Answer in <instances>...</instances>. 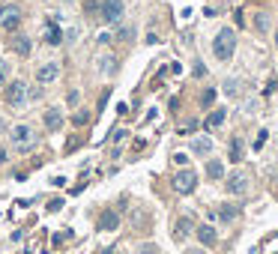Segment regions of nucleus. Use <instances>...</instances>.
Segmentation results:
<instances>
[{"label": "nucleus", "mask_w": 278, "mask_h": 254, "mask_svg": "<svg viewBox=\"0 0 278 254\" xmlns=\"http://www.w3.org/2000/svg\"><path fill=\"white\" fill-rule=\"evenodd\" d=\"M233 51H236V33H233L230 27H221L218 36L213 39V54H216L221 63H227V60L233 57Z\"/></svg>", "instance_id": "nucleus-1"}, {"label": "nucleus", "mask_w": 278, "mask_h": 254, "mask_svg": "<svg viewBox=\"0 0 278 254\" xmlns=\"http://www.w3.org/2000/svg\"><path fill=\"white\" fill-rule=\"evenodd\" d=\"M21 18H24V12L15 3H3V6H0V27H3L6 33H15L21 27Z\"/></svg>", "instance_id": "nucleus-2"}, {"label": "nucleus", "mask_w": 278, "mask_h": 254, "mask_svg": "<svg viewBox=\"0 0 278 254\" xmlns=\"http://www.w3.org/2000/svg\"><path fill=\"white\" fill-rule=\"evenodd\" d=\"M3 99H6V105H9V108H21V105L30 99V90H27V84H24V81H9V84H6V90H3Z\"/></svg>", "instance_id": "nucleus-3"}, {"label": "nucleus", "mask_w": 278, "mask_h": 254, "mask_svg": "<svg viewBox=\"0 0 278 254\" xmlns=\"http://www.w3.org/2000/svg\"><path fill=\"white\" fill-rule=\"evenodd\" d=\"M99 18L105 24H120V18H123V0H102Z\"/></svg>", "instance_id": "nucleus-4"}, {"label": "nucleus", "mask_w": 278, "mask_h": 254, "mask_svg": "<svg viewBox=\"0 0 278 254\" xmlns=\"http://www.w3.org/2000/svg\"><path fill=\"white\" fill-rule=\"evenodd\" d=\"M174 189H177L180 195H191V192L197 189V173L188 170V168H183V170L174 176Z\"/></svg>", "instance_id": "nucleus-5"}, {"label": "nucleus", "mask_w": 278, "mask_h": 254, "mask_svg": "<svg viewBox=\"0 0 278 254\" xmlns=\"http://www.w3.org/2000/svg\"><path fill=\"white\" fill-rule=\"evenodd\" d=\"M12 143H15V147H18L21 153H24V150H30L33 143H36L33 129H30V126H15V129H12Z\"/></svg>", "instance_id": "nucleus-6"}, {"label": "nucleus", "mask_w": 278, "mask_h": 254, "mask_svg": "<svg viewBox=\"0 0 278 254\" xmlns=\"http://www.w3.org/2000/svg\"><path fill=\"white\" fill-rule=\"evenodd\" d=\"M248 192V173H243V170H236V173H230L227 176V195H246Z\"/></svg>", "instance_id": "nucleus-7"}, {"label": "nucleus", "mask_w": 278, "mask_h": 254, "mask_svg": "<svg viewBox=\"0 0 278 254\" xmlns=\"http://www.w3.org/2000/svg\"><path fill=\"white\" fill-rule=\"evenodd\" d=\"M57 75H60V63H42L36 69V81L39 84H51V81H57Z\"/></svg>", "instance_id": "nucleus-8"}, {"label": "nucleus", "mask_w": 278, "mask_h": 254, "mask_svg": "<svg viewBox=\"0 0 278 254\" xmlns=\"http://www.w3.org/2000/svg\"><path fill=\"white\" fill-rule=\"evenodd\" d=\"M42 123H45V129H48V132L63 129V111H60V108H48L45 117H42Z\"/></svg>", "instance_id": "nucleus-9"}, {"label": "nucleus", "mask_w": 278, "mask_h": 254, "mask_svg": "<svg viewBox=\"0 0 278 254\" xmlns=\"http://www.w3.org/2000/svg\"><path fill=\"white\" fill-rule=\"evenodd\" d=\"M194 233H197V239H201V245H204V248H213V245L218 242V233H216V227H213V225H201Z\"/></svg>", "instance_id": "nucleus-10"}, {"label": "nucleus", "mask_w": 278, "mask_h": 254, "mask_svg": "<svg viewBox=\"0 0 278 254\" xmlns=\"http://www.w3.org/2000/svg\"><path fill=\"white\" fill-rule=\"evenodd\" d=\"M120 227V215H117L114 209H105L99 215V230H117Z\"/></svg>", "instance_id": "nucleus-11"}, {"label": "nucleus", "mask_w": 278, "mask_h": 254, "mask_svg": "<svg viewBox=\"0 0 278 254\" xmlns=\"http://www.w3.org/2000/svg\"><path fill=\"white\" fill-rule=\"evenodd\" d=\"M63 42V30L57 27V18H51L48 30H45V45H60Z\"/></svg>", "instance_id": "nucleus-12"}, {"label": "nucleus", "mask_w": 278, "mask_h": 254, "mask_svg": "<svg viewBox=\"0 0 278 254\" xmlns=\"http://www.w3.org/2000/svg\"><path fill=\"white\" fill-rule=\"evenodd\" d=\"M191 153H197V156L213 153V141H210V138H194V141H191Z\"/></svg>", "instance_id": "nucleus-13"}, {"label": "nucleus", "mask_w": 278, "mask_h": 254, "mask_svg": "<svg viewBox=\"0 0 278 254\" xmlns=\"http://www.w3.org/2000/svg\"><path fill=\"white\" fill-rule=\"evenodd\" d=\"M207 176H210V179H221V176H224V165H221L218 159H213V162L207 165Z\"/></svg>", "instance_id": "nucleus-14"}, {"label": "nucleus", "mask_w": 278, "mask_h": 254, "mask_svg": "<svg viewBox=\"0 0 278 254\" xmlns=\"http://www.w3.org/2000/svg\"><path fill=\"white\" fill-rule=\"evenodd\" d=\"M236 215H240V209H236L233 203H224V206L218 209V219H221V222H233Z\"/></svg>", "instance_id": "nucleus-15"}, {"label": "nucleus", "mask_w": 278, "mask_h": 254, "mask_svg": "<svg viewBox=\"0 0 278 254\" xmlns=\"http://www.w3.org/2000/svg\"><path fill=\"white\" fill-rule=\"evenodd\" d=\"M230 162H243V138L230 141Z\"/></svg>", "instance_id": "nucleus-16"}, {"label": "nucleus", "mask_w": 278, "mask_h": 254, "mask_svg": "<svg viewBox=\"0 0 278 254\" xmlns=\"http://www.w3.org/2000/svg\"><path fill=\"white\" fill-rule=\"evenodd\" d=\"M224 117H227V111H213V114L207 117V129H218V126L224 123Z\"/></svg>", "instance_id": "nucleus-17"}, {"label": "nucleus", "mask_w": 278, "mask_h": 254, "mask_svg": "<svg viewBox=\"0 0 278 254\" xmlns=\"http://www.w3.org/2000/svg\"><path fill=\"white\" fill-rule=\"evenodd\" d=\"M191 233V219H180L177 222V239H185Z\"/></svg>", "instance_id": "nucleus-18"}, {"label": "nucleus", "mask_w": 278, "mask_h": 254, "mask_svg": "<svg viewBox=\"0 0 278 254\" xmlns=\"http://www.w3.org/2000/svg\"><path fill=\"white\" fill-rule=\"evenodd\" d=\"M15 51H18L21 57L30 54V39H27V36H18V39H15Z\"/></svg>", "instance_id": "nucleus-19"}, {"label": "nucleus", "mask_w": 278, "mask_h": 254, "mask_svg": "<svg viewBox=\"0 0 278 254\" xmlns=\"http://www.w3.org/2000/svg\"><path fill=\"white\" fill-rule=\"evenodd\" d=\"M99 69L111 75V72H117V60H114L111 54H108V57H102V60H99Z\"/></svg>", "instance_id": "nucleus-20"}, {"label": "nucleus", "mask_w": 278, "mask_h": 254, "mask_svg": "<svg viewBox=\"0 0 278 254\" xmlns=\"http://www.w3.org/2000/svg\"><path fill=\"white\" fill-rule=\"evenodd\" d=\"M224 90H227V96H240V81H236V78L224 81Z\"/></svg>", "instance_id": "nucleus-21"}, {"label": "nucleus", "mask_w": 278, "mask_h": 254, "mask_svg": "<svg viewBox=\"0 0 278 254\" xmlns=\"http://www.w3.org/2000/svg\"><path fill=\"white\" fill-rule=\"evenodd\" d=\"M84 12H90V15L96 12V15H99V12H102V3H99V0H87V3H84Z\"/></svg>", "instance_id": "nucleus-22"}, {"label": "nucleus", "mask_w": 278, "mask_h": 254, "mask_svg": "<svg viewBox=\"0 0 278 254\" xmlns=\"http://www.w3.org/2000/svg\"><path fill=\"white\" fill-rule=\"evenodd\" d=\"M6 78H9V63H3V60H0V87L6 84Z\"/></svg>", "instance_id": "nucleus-23"}, {"label": "nucleus", "mask_w": 278, "mask_h": 254, "mask_svg": "<svg viewBox=\"0 0 278 254\" xmlns=\"http://www.w3.org/2000/svg\"><path fill=\"white\" fill-rule=\"evenodd\" d=\"M132 36H135L132 27H120V30H117V39H132Z\"/></svg>", "instance_id": "nucleus-24"}, {"label": "nucleus", "mask_w": 278, "mask_h": 254, "mask_svg": "<svg viewBox=\"0 0 278 254\" xmlns=\"http://www.w3.org/2000/svg\"><path fill=\"white\" fill-rule=\"evenodd\" d=\"M254 24H257V30H269V18H266L263 12H260V15L254 18Z\"/></svg>", "instance_id": "nucleus-25"}, {"label": "nucleus", "mask_w": 278, "mask_h": 254, "mask_svg": "<svg viewBox=\"0 0 278 254\" xmlns=\"http://www.w3.org/2000/svg\"><path fill=\"white\" fill-rule=\"evenodd\" d=\"M87 120H90V114H87V111H78V114H75V120H72V123H75V126H84V123H87Z\"/></svg>", "instance_id": "nucleus-26"}, {"label": "nucleus", "mask_w": 278, "mask_h": 254, "mask_svg": "<svg viewBox=\"0 0 278 254\" xmlns=\"http://www.w3.org/2000/svg\"><path fill=\"white\" fill-rule=\"evenodd\" d=\"M138 254H158V248H155L153 242H147V245H141V248H138Z\"/></svg>", "instance_id": "nucleus-27"}, {"label": "nucleus", "mask_w": 278, "mask_h": 254, "mask_svg": "<svg viewBox=\"0 0 278 254\" xmlns=\"http://www.w3.org/2000/svg\"><path fill=\"white\" fill-rule=\"evenodd\" d=\"M266 135H269L266 129H263V132L257 135V141H254V150H260V147H263V143H266Z\"/></svg>", "instance_id": "nucleus-28"}, {"label": "nucleus", "mask_w": 278, "mask_h": 254, "mask_svg": "<svg viewBox=\"0 0 278 254\" xmlns=\"http://www.w3.org/2000/svg\"><path fill=\"white\" fill-rule=\"evenodd\" d=\"M201 102H204V105H213V102H216V90H207V93H204V99H201Z\"/></svg>", "instance_id": "nucleus-29"}, {"label": "nucleus", "mask_w": 278, "mask_h": 254, "mask_svg": "<svg viewBox=\"0 0 278 254\" xmlns=\"http://www.w3.org/2000/svg\"><path fill=\"white\" fill-rule=\"evenodd\" d=\"M204 75H207V66L197 63V66H194V78H204Z\"/></svg>", "instance_id": "nucleus-30"}, {"label": "nucleus", "mask_w": 278, "mask_h": 254, "mask_svg": "<svg viewBox=\"0 0 278 254\" xmlns=\"http://www.w3.org/2000/svg\"><path fill=\"white\" fill-rule=\"evenodd\" d=\"M78 99H81V93H78V90H72V93L66 96V102H69V105H78Z\"/></svg>", "instance_id": "nucleus-31"}, {"label": "nucleus", "mask_w": 278, "mask_h": 254, "mask_svg": "<svg viewBox=\"0 0 278 254\" xmlns=\"http://www.w3.org/2000/svg\"><path fill=\"white\" fill-rule=\"evenodd\" d=\"M57 209H63V200H60V198H57V200H51V203H48V212H57Z\"/></svg>", "instance_id": "nucleus-32"}, {"label": "nucleus", "mask_w": 278, "mask_h": 254, "mask_svg": "<svg viewBox=\"0 0 278 254\" xmlns=\"http://www.w3.org/2000/svg\"><path fill=\"white\" fill-rule=\"evenodd\" d=\"M174 162H177V165H185V162H188V156H185V153H177V156H174Z\"/></svg>", "instance_id": "nucleus-33"}, {"label": "nucleus", "mask_w": 278, "mask_h": 254, "mask_svg": "<svg viewBox=\"0 0 278 254\" xmlns=\"http://www.w3.org/2000/svg\"><path fill=\"white\" fill-rule=\"evenodd\" d=\"M6 159H9V156H6V150H3V147H0V165H3Z\"/></svg>", "instance_id": "nucleus-34"}, {"label": "nucleus", "mask_w": 278, "mask_h": 254, "mask_svg": "<svg viewBox=\"0 0 278 254\" xmlns=\"http://www.w3.org/2000/svg\"><path fill=\"white\" fill-rule=\"evenodd\" d=\"M99 254H114V248H102V251H99Z\"/></svg>", "instance_id": "nucleus-35"}, {"label": "nucleus", "mask_w": 278, "mask_h": 254, "mask_svg": "<svg viewBox=\"0 0 278 254\" xmlns=\"http://www.w3.org/2000/svg\"><path fill=\"white\" fill-rule=\"evenodd\" d=\"M275 48H278V33H275Z\"/></svg>", "instance_id": "nucleus-36"}]
</instances>
